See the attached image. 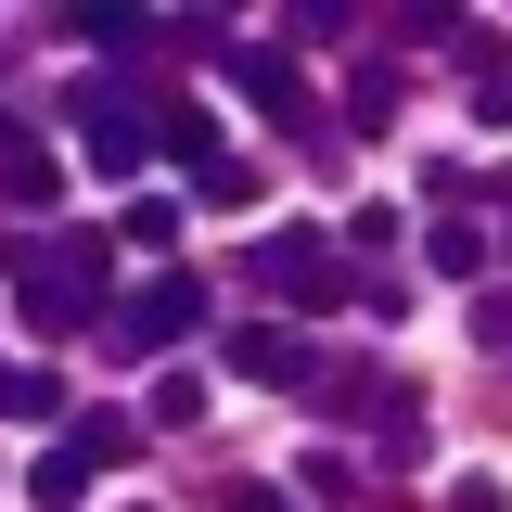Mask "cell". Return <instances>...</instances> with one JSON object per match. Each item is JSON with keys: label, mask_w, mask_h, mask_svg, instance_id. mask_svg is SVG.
<instances>
[{"label": "cell", "mask_w": 512, "mask_h": 512, "mask_svg": "<svg viewBox=\"0 0 512 512\" xmlns=\"http://www.w3.org/2000/svg\"><path fill=\"white\" fill-rule=\"evenodd\" d=\"M256 282H269L282 308H333V295H346V256H333V231H269V244H256Z\"/></svg>", "instance_id": "cell-3"}, {"label": "cell", "mask_w": 512, "mask_h": 512, "mask_svg": "<svg viewBox=\"0 0 512 512\" xmlns=\"http://www.w3.org/2000/svg\"><path fill=\"white\" fill-rule=\"evenodd\" d=\"M474 116H487V128H512V77H474Z\"/></svg>", "instance_id": "cell-17"}, {"label": "cell", "mask_w": 512, "mask_h": 512, "mask_svg": "<svg viewBox=\"0 0 512 512\" xmlns=\"http://www.w3.org/2000/svg\"><path fill=\"white\" fill-rule=\"evenodd\" d=\"M0 192H13V205H26V218H39V205H52V192H64V167H52V154H39V141H26V154H13V167H0Z\"/></svg>", "instance_id": "cell-14"}, {"label": "cell", "mask_w": 512, "mask_h": 512, "mask_svg": "<svg viewBox=\"0 0 512 512\" xmlns=\"http://www.w3.org/2000/svg\"><path fill=\"white\" fill-rule=\"evenodd\" d=\"M320 410H333V423H384V410H397V372H384V359H333V372H320Z\"/></svg>", "instance_id": "cell-7"}, {"label": "cell", "mask_w": 512, "mask_h": 512, "mask_svg": "<svg viewBox=\"0 0 512 512\" xmlns=\"http://www.w3.org/2000/svg\"><path fill=\"white\" fill-rule=\"evenodd\" d=\"M13 295H26V320H39V333H77V320L116 295V244H77V231H52V244L13 256Z\"/></svg>", "instance_id": "cell-1"}, {"label": "cell", "mask_w": 512, "mask_h": 512, "mask_svg": "<svg viewBox=\"0 0 512 512\" xmlns=\"http://www.w3.org/2000/svg\"><path fill=\"white\" fill-rule=\"evenodd\" d=\"M231 512H295V500H282V487H231Z\"/></svg>", "instance_id": "cell-18"}, {"label": "cell", "mask_w": 512, "mask_h": 512, "mask_svg": "<svg viewBox=\"0 0 512 512\" xmlns=\"http://www.w3.org/2000/svg\"><path fill=\"white\" fill-rule=\"evenodd\" d=\"M231 372L244 384H308V333H295V320H244V333H231Z\"/></svg>", "instance_id": "cell-5"}, {"label": "cell", "mask_w": 512, "mask_h": 512, "mask_svg": "<svg viewBox=\"0 0 512 512\" xmlns=\"http://www.w3.org/2000/svg\"><path fill=\"white\" fill-rule=\"evenodd\" d=\"M64 448H77V461H128V448H141V423H128V410H77V423H64Z\"/></svg>", "instance_id": "cell-11"}, {"label": "cell", "mask_w": 512, "mask_h": 512, "mask_svg": "<svg viewBox=\"0 0 512 512\" xmlns=\"http://www.w3.org/2000/svg\"><path fill=\"white\" fill-rule=\"evenodd\" d=\"M218 64H231V90H244L256 116H282V128H308V77H295V64H282V52H218Z\"/></svg>", "instance_id": "cell-6"}, {"label": "cell", "mask_w": 512, "mask_h": 512, "mask_svg": "<svg viewBox=\"0 0 512 512\" xmlns=\"http://www.w3.org/2000/svg\"><path fill=\"white\" fill-rule=\"evenodd\" d=\"M77 128H90V180H141V167H154V154H167V141H154V116H141V103H116V90H103V77H90V90H77Z\"/></svg>", "instance_id": "cell-2"}, {"label": "cell", "mask_w": 512, "mask_h": 512, "mask_svg": "<svg viewBox=\"0 0 512 512\" xmlns=\"http://www.w3.org/2000/svg\"><path fill=\"white\" fill-rule=\"evenodd\" d=\"M295 487H308L320 512H346V500H359V474H346V461H333V448H308V461H295Z\"/></svg>", "instance_id": "cell-15"}, {"label": "cell", "mask_w": 512, "mask_h": 512, "mask_svg": "<svg viewBox=\"0 0 512 512\" xmlns=\"http://www.w3.org/2000/svg\"><path fill=\"white\" fill-rule=\"evenodd\" d=\"M192 320H205V282H180V269H167V282H141V295L116 308V346H128V359H154V346H180Z\"/></svg>", "instance_id": "cell-4"}, {"label": "cell", "mask_w": 512, "mask_h": 512, "mask_svg": "<svg viewBox=\"0 0 512 512\" xmlns=\"http://www.w3.org/2000/svg\"><path fill=\"white\" fill-rule=\"evenodd\" d=\"M372 448H384V474H410V461H423V397H410V384H397V410L372 423Z\"/></svg>", "instance_id": "cell-12"}, {"label": "cell", "mask_w": 512, "mask_h": 512, "mask_svg": "<svg viewBox=\"0 0 512 512\" xmlns=\"http://www.w3.org/2000/svg\"><path fill=\"white\" fill-rule=\"evenodd\" d=\"M0 423H64V384L52 372H0Z\"/></svg>", "instance_id": "cell-13"}, {"label": "cell", "mask_w": 512, "mask_h": 512, "mask_svg": "<svg viewBox=\"0 0 512 512\" xmlns=\"http://www.w3.org/2000/svg\"><path fill=\"white\" fill-rule=\"evenodd\" d=\"M423 269H436V282H474V269H487V231H474V218H436V231H423Z\"/></svg>", "instance_id": "cell-9"}, {"label": "cell", "mask_w": 512, "mask_h": 512, "mask_svg": "<svg viewBox=\"0 0 512 512\" xmlns=\"http://www.w3.org/2000/svg\"><path fill=\"white\" fill-rule=\"evenodd\" d=\"M397 90H410V64H359V77H346V116H359V128H384V116H397Z\"/></svg>", "instance_id": "cell-10"}, {"label": "cell", "mask_w": 512, "mask_h": 512, "mask_svg": "<svg viewBox=\"0 0 512 512\" xmlns=\"http://www.w3.org/2000/svg\"><path fill=\"white\" fill-rule=\"evenodd\" d=\"M500 256H512V244H500Z\"/></svg>", "instance_id": "cell-19"}, {"label": "cell", "mask_w": 512, "mask_h": 512, "mask_svg": "<svg viewBox=\"0 0 512 512\" xmlns=\"http://www.w3.org/2000/svg\"><path fill=\"white\" fill-rule=\"evenodd\" d=\"M474 346H512V295H474Z\"/></svg>", "instance_id": "cell-16"}, {"label": "cell", "mask_w": 512, "mask_h": 512, "mask_svg": "<svg viewBox=\"0 0 512 512\" xmlns=\"http://www.w3.org/2000/svg\"><path fill=\"white\" fill-rule=\"evenodd\" d=\"M26 487H39V512H77V500H90V461H77V448H39V461H26Z\"/></svg>", "instance_id": "cell-8"}]
</instances>
